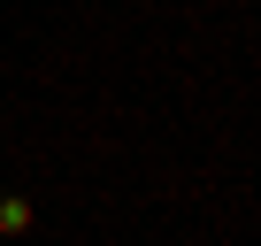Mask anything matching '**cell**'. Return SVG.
I'll use <instances>...</instances> for the list:
<instances>
[{
  "instance_id": "cell-1",
  "label": "cell",
  "mask_w": 261,
  "mask_h": 246,
  "mask_svg": "<svg viewBox=\"0 0 261 246\" xmlns=\"http://www.w3.org/2000/svg\"><path fill=\"white\" fill-rule=\"evenodd\" d=\"M0 231H8V238L31 231V200H0Z\"/></svg>"
}]
</instances>
